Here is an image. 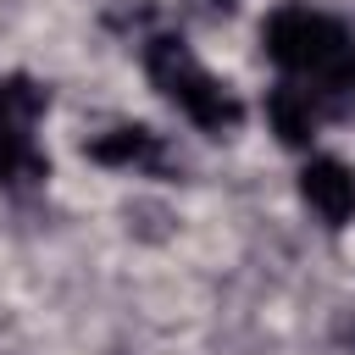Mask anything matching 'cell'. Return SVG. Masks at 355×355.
Instances as JSON below:
<instances>
[{
	"instance_id": "obj_1",
	"label": "cell",
	"mask_w": 355,
	"mask_h": 355,
	"mask_svg": "<svg viewBox=\"0 0 355 355\" xmlns=\"http://www.w3.org/2000/svg\"><path fill=\"white\" fill-rule=\"evenodd\" d=\"M266 50L283 61V67H294V72H333L338 61H344V33L327 22V17H316V11H283L272 28H266Z\"/></svg>"
},
{
	"instance_id": "obj_2",
	"label": "cell",
	"mask_w": 355,
	"mask_h": 355,
	"mask_svg": "<svg viewBox=\"0 0 355 355\" xmlns=\"http://www.w3.org/2000/svg\"><path fill=\"white\" fill-rule=\"evenodd\" d=\"M300 189H305V205L322 222H349L355 216V178L338 161H311L305 178H300Z\"/></svg>"
},
{
	"instance_id": "obj_3",
	"label": "cell",
	"mask_w": 355,
	"mask_h": 355,
	"mask_svg": "<svg viewBox=\"0 0 355 355\" xmlns=\"http://www.w3.org/2000/svg\"><path fill=\"white\" fill-rule=\"evenodd\" d=\"M266 116L288 144H305L316 133V89H277L266 100Z\"/></svg>"
},
{
	"instance_id": "obj_4",
	"label": "cell",
	"mask_w": 355,
	"mask_h": 355,
	"mask_svg": "<svg viewBox=\"0 0 355 355\" xmlns=\"http://www.w3.org/2000/svg\"><path fill=\"white\" fill-rule=\"evenodd\" d=\"M89 155L105 161V166H155V161H161V144H155V133H144V128H116V133L94 139Z\"/></svg>"
},
{
	"instance_id": "obj_5",
	"label": "cell",
	"mask_w": 355,
	"mask_h": 355,
	"mask_svg": "<svg viewBox=\"0 0 355 355\" xmlns=\"http://www.w3.org/2000/svg\"><path fill=\"white\" fill-rule=\"evenodd\" d=\"M39 172H44V161L28 144V133H0V183H33Z\"/></svg>"
}]
</instances>
